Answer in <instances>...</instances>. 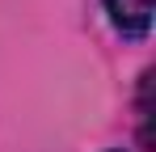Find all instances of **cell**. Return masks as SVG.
I'll list each match as a JSON object with an SVG mask.
<instances>
[{"mask_svg":"<svg viewBox=\"0 0 156 152\" xmlns=\"http://www.w3.org/2000/svg\"><path fill=\"white\" fill-rule=\"evenodd\" d=\"M139 123H144L139 139L152 144V72H144V85H139Z\"/></svg>","mask_w":156,"mask_h":152,"instance_id":"7a4b0ae2","label":"cell"},{"mask_svg":"<svg viewBox=\"0 0 156 152\" xmlns=\"http://www.w3.org/2000/svg\"><path fill=\"white\" fill-rule=\"evenodd\" d=\"M105 13L122 38H148L152 30V0H105Z\"/></svg>","mask_w":156,"mask_h":152,"instance_id":"6da1fadb","label":"cell"}]
</instances>
